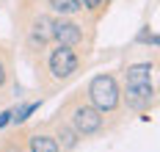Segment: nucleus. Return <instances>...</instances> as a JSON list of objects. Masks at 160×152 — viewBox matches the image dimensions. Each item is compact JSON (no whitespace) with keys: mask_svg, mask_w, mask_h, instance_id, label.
Segmentation results:
<instances>
[{"mask_svg":"<svg viewBox=\"0 0 160 152\" xmlns=\"http://www.w3.org/2000/svg\"><path fill=\"white\" fill-rule=\"evenodd\" d=\"M88 94H91V102L97 105V111H113L119 105V89H116V80L111 75H97L91 86H88Z\"/></svg>","mask_w":160,"mask_h":152,"instance_id":"f257e3e1","label":"nucleus"},{"mask_svg":"<svg viewBox=\"0 0 160 152\" xmlns=\"http://www.w3.org/2000/svg\"><path fill=\"white\" fill-rule=\"evenodd\" d=\"M72 124H75V133L80 135H91L102 127V116L97 108H88V105H78L75 114H72Z\"/></svg>","mask_w":160,"mask_h":152,"instance_id":"f03ea898","label":"nucleus"},{"mask_svg":"<svg viewBox=\"0 0 160 152\" xmlns=\"http://www.w3.org/2000/svg\"><path fill=\"white\" fill-rule=\"evenodd\" d=\"M78 64H80V61H78V55L72 53V47H64V44L50 55V72H52L58 80L69 78V75L78 69Z\"/></svg>","mask_w":160,"mask_h":152,"instance_id":"7ed1b4c3","label":"nucleus"},{"mask_svg":"<svg viewBox=\"0 0 160 152\" xmlns=\"http://www.w3.org/2000/svg\"><path fill=\"white\" fill-rule=\"evenodd\" d=\"M124 100L132 111H146L152 102H155V89L152 83H138V86H127V94Z\"/></svg>","mask_w":160,"mask_h":152,"instance_id":"20e7f679","label":"nucleus"},{"mask_svg":"<svg viewBox=\"0 0 160 152\" xmlns=\"http://www.w3.org/2000/svg\"><path fill=\"white\" fill-rule=\"evenodd\" d=\"M52 39H58V44H64V47H75L80 39H83V31H80V25H75V22L58 19V22H52Z\"/></svg>","mask_w":160,"mask_h":152,"instance_id":"39448f33","label":"nucleus"},{"mask_svg":"<svg viewBox=\"0 0 160 152\" xmlns=\"http://www.w3.org/2000/svg\"><path fill=\"white\" fill-rule=\"evenodd\" d=\"M31 39L33 44H39V47H44L50 39H52V22L47 17H39L33 19V31H31Z\"/></svg>","mask_w":160,"mask_h":152,"instance_id":"423d86ee","label":"nucleus"},{"mask_svg":"<svg viewBox=\"0 0 160 152\" xmlns=\"http://www.w3.org/2000/svg\"><path fill=\"white\" fill-rule=\"evenodd\" d=\"M31 152H58V141H55L52 135L36 133L31 138Z\"/></svg>","mask_w":160,"mask_h":152,"instance_id":"0eeeda50","label":"nucleus"},{"mask_svg":"<svg viewBox=\"0 0 160 152\" xmlns=\"http://www.w3.org/2000/svg\"><path fill=\"white\" fill-rule=\"evenodd\" d=\"M50 6H52V11H58V14H78L80 8H83L80 0H50Z\"/></svg>","mask_w":160,"mask_h":152,"instance_id":"6e6552de","label":"nucleus"},{"mask_svg":"<svg viewBox=\"0 0 160 152\" xmlns=\"http://www.w3.org/2000/svg\"><path fill=\"white\" fill-rule=\"evenodd\" d=\"M33 111H39V102H31V105H22L19 111H11V116H14L17 122H25V119L31 116Z\"/></svg>","mask_w":160,"mask_h":152,"instance_id":"1a4fd4ad","label":"nucleus"},{"mask_svg":"<svg viewBox=\"0 0 160 152\" xmlns=\"http://www.w3.org/2000/svg\"><path fill=\"white\" fill-rule=\"evenodd\" d=\"M8 122H11V111H3V114H0V127H6Z\"/></svg>","mask_w":160,"mask_h":152,"instance_id":"9d476101","label":"nucleus"},{"mask_svg":"<svg viewBox=\"0 0 160 152\" xmlns=\"http://www.w3.org/2000/svg\"><path fill=\"white\" fill-rule=\"evenodd\" d=\"M80 3H83V6H86V8H97V6H99V3H102V0H80Z\"/></svg>","mask_w":160,"mask_h":152,"instance_id":"9b49d317","label":"nucleus"},{"mask_svg":"<svg viewBox=\"0 0 160 152\" xmlns=\"http://www.w3.org/2000/svg\"><path fill=\"white\" fill-rule=\"evenodd\" d=\"M6 83V64H3V61H0V86Z\"/></svg>","mask_w":160,"mask_h":152,"instance_id":"f8f14e48","label":"nucleus"},{"mask_svg":"<svg viewBox=\"0 0 160 152\" xmlns=\"http://www.w3.org/2000/svg\"><path fill=\"white\" fill-rule=\"evenodd\" d=\"M6 152H19V149H6Z\"/></svg>","mask_w":160,"mask_h":152,"instance_id":"ddd939ff","label":"nucleus"}]
</instances>
